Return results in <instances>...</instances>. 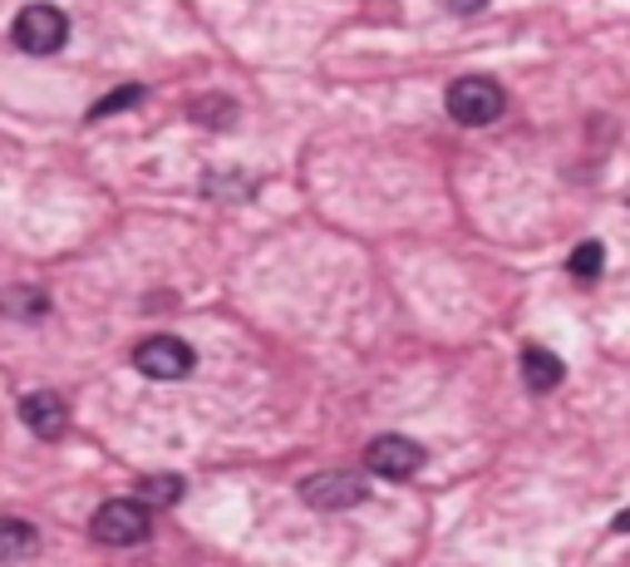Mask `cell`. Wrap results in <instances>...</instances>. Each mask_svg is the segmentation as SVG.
<instances>
[{
  "instance_id": "obj_1",
  "label": "cell",
  "mask_w": 630,
  "mask_h": 567,
  "mask_svg": "<svg viewBox=\"0 0 630 567\" xmlns=\"http://www.w3.org/2000/svg\"><path fill=\"white\" fill-rule=\"evenodd\" d=\"M89 528L109 548H139V543H148V533H153V514H148V504H139V498H109Z\"/></svg>"
},
{
  "instance_id": "obj_2",
  "label": "cell",
  "mask_w": 630,
  "mask_h": 567,
  "mask_svg": "<svg viewBox=\"0 0 630 567\" xmlns=\"http://www.w3.org/2000/svg\"><path fill=\"white\" fill-rule=\"evenodd\" d=\"M502 84L488 74H463L449 84V113L458 123H468V129H483V123H492L502 113Z\"/></svg>"
},
{
  "instance_id": "obj_3",
  "label": "cell",
  "mask_w": 630,
  "mask_h": 567,
  "mask_svg": "<svg viewBox=\"0 0 630 567\" xmlns=\"http://www.w3.org/2000/svg\"><path fill=\"white\" fill-rule=\"evenodd\" d=\"M10 40H16L26 54H54V50H64V40H70V20H64V10H54V6H26L16 16Z\"/></svg>"
},
{
  "instance_id": "obj_4",
  "label": "cell",
  "mask_w": 630,
  "mask_h": 567,
  "mask_svg": "<svg viewBox=\"0 0 630 567\" xmlns=\"http://www.w3.org/2000/svg\"><path fill=\"white\" fill-rule=\"evenodd\" d=\"M192 366H198V356L178 336H148L133 350V370L148 380H182V376H192Z\"/></svg>"
},
{
  "instance_id": "obj_5",
  "label": "cell",
  "mask_w": 630,
  "mask_h": 567,
  "mask_svg": "<svg viewBox=\"0 0 630 567\" xmlns=\"http://www.w3.org/2000/svg\"><path fill=\"white\" fill-rule=\"evenodd\" d=\"M364 479L350 469H320L311 479H301V504L306 508H320V514H340V508H354L364 504Z\"/></svg>"
},
{
  "instance_id": "obj_6",
  "label": "cell",
  "mask_w": 630,
  "mask_h": 567,
  "mask_svg": "<svg viewBox=\"0 0 630 567\" xmlns=\"http://www.w3.org/2000/svg\"><path fill=\"white\" fill-rule=\"evenodd\" d=\"M364 464H370V474H380V479L404 484L423 469V449L404 435H380V439H370V449H364Z\"/></svg>"
},
{
  "instance_id": "obj_7",
  "label": "cell",
  "mask_w": 630,
  "mask_h": 567,
  "mask_svg": "<svg viewBox=\"0 0 630 567\" xmlns=\"http://www.w3.org/2000/svg\"><path fill=\"white\" fill-rule=\"evenodd\" d=\"M20 419L30 425V435L40 439H60L64 429H70V410H64V400L54 390H36L20 400Z\"/></svg>"
},
{
  "instance_id": "obj_8",
  "label": "cell",
  "mask_w": 630,
  "mask_h": 567,
  "mask_svg": "<svg viewBox=\"0 0 630 567\" xmlns=\"http://www.w3.org/2000/svg\"><path fill=\"white\" fill-rule=\"evenodd\" d=\"M561 376H567V366L552 356V350H542V346H527L522 350V380H527V390L532 395H552Z\"/></svg>"
},
{
  "instance_id": "obj_9",
  "label": "cell",
  "mask_w": 630,
  "mask_h": 567,
  "mask_svg": "<svg viewBox=\"0 0 630 567\" xmlns=\"http://www.w3.org/2000/svg\"><path fill=\"white\" fill-rule=\"evenodd\" d=\"M50 311V297L36 287H10V291H0V316L6 321H40V316Z\"/></svg>"
},
{
  "instance_id": "obj_10",
  "label": "cell",
  "mask_w": 630,
  "mask_h": 567,
  "mask_svg": "<svg viewBox=\"0 0 630 567\" xmlns=\"http://www.w3.org/2000/svg\"><path fill=\"white\" fill-rule=\"evenodd\" d=\"M40 548V533L26 518H0V563L6 558H30Z\"/></svg>"
},
{
  "instance_id": "obj_11",
  "label": "cell",
  "mask_w": 630,
  "mask_h": 567,
  "mask_svg": "<svg viewBox=\"0 0 630 567\" xmlns=\"http://www.w3.org/2000/svg\"><path fill=\"white\" fill-rule=\"evenodd\" d=\"M192 119H198L202 129H227V123H237V105L227 94H208L192 105Z\"/></svg>"
},
{
  "instance_id": "obj_12",
  "label": "cell",
  "mask_w": 630,
  "mask_h": 567,
  "mask_svg": "<svg viewBox=\"0 0 630 567\" xmlns=\"http://www.w3.org/2000/svg\"><path fill=\"white\" fill-rule=\"evenodd\" d=\"M601 267H606V247L601 242H581L577 252H571V262H567V271L577 281H596L601 277Z\"/></svg>"
},
{
  "instance_id": "obj_13",
  "label": "cell",
  "mask_w": 630,
  "mask_h": 567,
  "mask_svg": "<svg viewBox=\"0 0 630 567\" xmlns=\"http://www.w3.org/2000/svg\"><path fill=\"white\" fill-rule=\"evenodd\" d=\"M143 99V89L139 84H123V89H113V94L104 99V105H94V119H109V113H119V109H133Z\"/></svg>"
},
{
  "instance_id": "obj_14",
  "label": "cell",
  "mask_w": 630,
  "mask_h": 567,
  "mask_svg": "<svg viewBox=\"0 0 630 567\" xmlns=\"http://www.w3.org/2000/svg\"><path fill=\"white\" fill-rule=\"evenodd\" d=\"M143 494L153 498V504H178V498H182V479H178V474H168V479H148Z\"/></svg>"
},
{
  "instance_id": "obj_15",
  "label": "cell",
  "mask_w": 630,
  "mask_h": 567,
  "mask_svg": "<svg viewBox=\"0 0 630 567\" xmlns=\"http://www.w3.org/2000/svg\"><path fill=\"white\" fill-rule=\"evenodd\" d=\"M443 6H449L453 16H478V10H483L488 0H443Z\"/></svg>"
},
{
  "instance_id": "obj_16",
  "label": "cell",
  "mask_w": 630,
  "mask_h": 567,
  "mask_svg": "<svg viewBox=\"0 0 630 567\" xmlns=\"http://www.w3.org/2000/svg\"><path fill=\"white\" fill-rule=\"evenodd\" d=\"M616 533H630V508H626V514H616V524H611Z\"/></svg>"
}]
</instances>
